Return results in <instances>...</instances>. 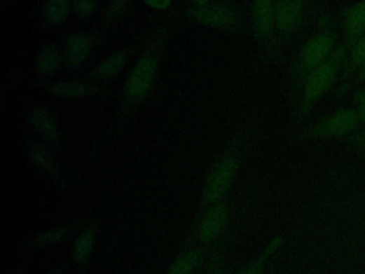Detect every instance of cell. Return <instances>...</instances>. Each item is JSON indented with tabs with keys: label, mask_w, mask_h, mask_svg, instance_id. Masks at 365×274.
<instances>
[{
	"label": "cell",
	"mask_w": 365,
	"mask_h": 274,
	"mask_svg": "<svg viewBox=\"0 0 365 274\" xmlns=\"http://www.w3.org/2000/svg\"><path fill=\"white\" fill-rule=\"evenodd\" d=\"M322 26V27L303 44L291 68V95L297 100L300 99L306 77L322 62H326L336 48V34L331 22L324 21Z\"/></svg>",
	"instance_id": "1"
},
{
	"label": "cell",
	"mask_w": 365,
	"mask_h": 274,
	"mask_svg": "<svg viewBox=\"0 0 365 274\" xmlns=\"http://www.w3.org/2000/svg\"><path fill=\"white\" fill-rule=\"evenodd\" d=\"M347 54L348 48L342 42L334 48L326 62H322L306 77L299 99V114L301 117L308 115L318 101L340 81Z\"/></svg>",
	"instance_id": "2"
},
{
	"label": "cell",
	"mask_w": 365,
	"mask_h": 274,
	"mask_svg": "<svg viewBox=\"0 0 365 274\" xmlns=\"http://www.w3.org/2000/svg\"><path fill=\"white\" fill-rule=\"evenodd\" d=\"M360 123L356 109H344L326 116L303 132L304 139H336L348 135Z\"/></svg>",
	"instance_id": "3"
},
{
	"label": "cell",
	"mask_w": 365,
	"mask_h": 274,
	"mask_svg": "<svg viewBox=\"0 0 365 274\" xmlns=\"http://www.w3.org/2000/svg\"><path fill=\"white\" fill-rule=\"evenodd\" d=\"M306 0H275V34L289 39L301 27Z\"/></svg>",
	"instance_id": "4"
},
{
	"label": "cell",
	"mask_w": 365,
	"mask_h": 274,
	"mask_svg": "<svg viewBox=\"0 0 365 274\" xmlns=\"http://www.w3.org/2000/svg\"><path fill=\"white\" fill-rule=\"evenodd\" d=\"M253 28L261 43L271 46L275 39V0H254Z\"/></svg>",
	"instance_id": "5"
},
{
	"label": "cell",
	"mask_w": 365,
	"mask_h": 274,
	"mask_svg": "<svg viewBox=\"0 0 365 274\" xmlns=\"http://www.w3.org/2000/svg\"><path fill=\"white\" fill-rule=\"evenodd\" d=\"M238 170V161L234 156H226L211 172L207 182L205 198L209 203H214L221 198L228 190Z\"/></svg>",
	"instance_id": "6"
},
{
	"label": "cell",
	"mask_w": 365,
	"mask_h": 274,
	"mask_svg": "<svg viewBox=\"0 0 365 274\" xmlns=\"http://www.w3.org/2000/svg\"><path fill=\"white\" fill-rule=\"evenodd\" d=\"M194 18L198 21L218 28H230L236 25L239 20L236 7L229 3H218L195 10Z\"/></svg>",
	"instance_id": "7"
},
{
	"label": "cell",
	"mask_w": 365,
	"mask_h": 274,
	"mask_svg": "<svg viewBox=\"0 0 365 274\" xmlns=\"http://www.w3.org/2000/svg\"><path fill=\"white\" fill-rule=\"evenodd\" d=\"M157 62L153 57L146 56L134 67L127 84L130 97H139L147 93L155 78Z\"/></svg>",
	"instance_id": "8"
},
{
	"label": "cell",
	"mask_w": 365,
	"mask_h": 274,
	"mask_svg": "<svg viewBox=\"0 0 365 274\" xmlns=\"http://www.w3.org/2000/svg\"><path fill=\"white\" fill-rule=\"evenodd\" d=\"M344 43L350 48L365 34V0H359L345 10L343 16Z\"/></svg>",
	"instance_id": "9"
},
{
	"label": "cell",
	"mask_w": 365,
	"mask_h": 274,
	"mask_svg": "<svg viewBox=\"0 0 365 274\" xmlns=\"http://www.w3.org/2000/svg\"><path fill=\"white\" fill-rule=\"evenodd\" d=\"M364 64L365 34L361 36L358 41L348 50L347 58H346L342 75H340V81H338L340 86L336 89V95L356 76L357 73L364 66Z\"/></svg>",
	"instance_id": "10"
},
{
	"label": "cell",
	"mask_w": 365,
	"mask_h": 274,
	"mask_svg": "<svg viewBox=\"0 0 365 274\" xmlns=\"http://www.w3.org/2000/svg\"><path fill=\"white\" fill-rule=\"evenodd\" d=\"M227 215L228 211L224 205H219L211 209L200 226V238L204 241H209L218 236L226 223Z\"/></svg>",
	"instance_id": "11"
},
{
	"label": "cell",
	"mask_w": 365,
	"mask_h": 274,
	"mask_svg": "<svg viewBox=\"0 0 365 274\" xmlns=\"http://www.w3.org/2000/svg\"><path fill=\"white\" fill-rule=\"evenodd\" d=\"M91 50L90 39L84 34H74L69 39L66 46V60L69 66L82 64Z\"/></svg>",
	"instance_id": "12"
},
{
	"label": "cell",
	"mask_w": 365,
	"mask_h": 274,
	"mask_svg": "<svg viewBox=\"0 0 365 274\" xmlns=\"http://www.w3.org/2000/svg\"><path fill=\"white\" fill-rule=\"evenodd\" d=\"M32 123L34 127L36 128V131L39 132L41 135H43L46 139L53 141L58 135L54 119L44 109H36L32 113Z\"/></svg>",
	"instance_id": "13"
},
{
	"label": "cell",
	"mask_w": 365,
	"mask_h": 274,
	"mask_svg": "<svg viewBox=\"0 0 365 274\" xmlns=\"http://www.w3.org/2000/svg\"><path fill=\"white\" fill-rule=\"evenodd\" d=\"M68 0H48L44 8L46 18L50 24H62L66 21L69 15Z\"/></svg>",
	"instance_id": "14"
},
{
	"label": "cell",
	"mask_w": 365,
	"mask_h": 274,
	"mask_svg": "<svg viewBox=\"0 0 365 274\" xmlns=\"http://www.w3.org/2000/svg\"><path fill=\"white\" fill-rule=\"evenodd\" d=\"M125 62H127V55L125 53L111 55L97 69L95 75L101 80H106V78L116 75L125 66Z\"/></svg>",
	"instance_id": "15"
},
{
	"label": "cell",
	"mask_w": 365,
	"mask_h": 274,
	"mask_svg": "<svg viewBox=\"0 0 365 274\" xmlns=\"http://www.w3.org/2000/svg\"><path fill=\"white\" fill-rule=\"evenodd\" d=\"M58 64H60V55L54 46H43L36 56V69L44 74L56 70Z\"/></svg>",
	"instance_id": "16"
},
{
	"label": "cell",
	"mask_w": 365,
	"mask_h": 274,
	"mask_svg": "<svg viewBox=\"0 0 365 274\" xmlns=\"http://www.w3.org/2000/svg\"><path fill=\"white\" fill-rule=\"evenodd\" d=\"M281 238L275 239L270 245H268L265 253H263L261 257L255 259L254 261L247 265V267L243 268V269L239 272V274H263V267H265L263 265H265L266 259L270 256L273 252L277 251V249L281 247Z\"/></svg>",
	"instance_id": "17"
},
{
	"label": "cell",
	"mask_w": 365,
	"mask_h": 274,
	"mask_svg": "<svg viewBox=\"0 0 365 274\" xmlns=\"http://www.w3.org/2000/svg\"><path fill=\"white\" fill-rule=\"evenodd\" d=\"M198 261V255L194 252L184 254L170 268L168 274H190L195 268Z\"/></svg>",
	"instance_id": "18"
},
{
	"label": "cell",
	"mask_w": 365,
	"mask_h": 274,
	"mask_svg": "<svg viewBox=\"0 0 365 274\" xmlns=\"http://www.w3.org/2000/svg\"><path fill=\"white\" fill-rule=\"evenodd\" d=\"M53 93L57 95H64V97H83L89 93L88 87L78 83H62L53 87Z\"/></svg>",
	"instance_id": "19"
},
{
	"label": "cell",
	"mask_w": 365,
	"mask_h": 274,
	"mask_svg": "<svg viewBox=\"0 0 365 274\" xmlns=\"http://www.w3.org/2000/svg\"><path fill=\"white\" fill-rule=\"evenodd\" d=\"M28 153H29L30 158L32 161L40 166V167L44 168V170H48L52 167V159H50V154L48 153L44 148L38 144L32 143L30 144L29 148H28Z\"/></svg>",
	"instance_id": "20"
},
{
	"label": "cell",
	"mask_w": 365,
	"mask_h": 274,
	"mask_svg": "<svg viewBox=\"0 0 365 274\" xmlns=\"http://www.w3.org/2000/svg\"><path fill=\"white\" fill-rule=\"evenodd\" d=\"M92 233H85L83 236L80 237L76 245H75V257L78 261H86L90 253L91 247H92Z\"/></svg>",
	"instance_id": "21"
},
{
	"label": "cell",
	"mask_w": 365,
	"mask_h": 274,
	"mask_svg": "<svg viewBox=\"0 0 365 274\" xmlns=\"http://www.w3.org/2000/svg\"><path fill=\"white\" fill-rule=\"evenodd\" d=\"M95 4L93 0H76L75 11L81 18H87L95 11Z\"/></svg>",
	"instance_id": "22"
},
{
	"label": "cell",
	"mask_w": 365,
	"mask_h": 274,
	"mask_svg": "<svg viewBox=\"0 0 365 274\" xmlns=\"http://www.w3.org/2000/svg\"><path fill=\"white\" fill-rule=\"evenodd\" d=\"M354 102L360 121L365 123V87H362L354 93Z\"/></svg>",
	"instance_id": "23"
},
{
	"label": "cell",
	"mask_w": 365,
	"mask_h": 274,
	"mask_svg": "<svg viewBox=\"0 0 365 274\" xmlns=\"http://www.w3.org/2000/svg\"><path fill=\"white\" fill-rule=\"evenodd\" d=\"M365 83V64L364 66L362 67V68L359 70V72L357 73L356 76L352 78V81H350V83H348L346 86L344 87V88L342 89V90L340 91V93H338V95H344L346 91L350 90V88H352V87L357 86V85L360 84H364Z\"/></svg>",
	"instance_id": "24"
},
{
	"label": "cell",
	"mask_w": 365,
	"mask_h": 274,
	"mask_svg": "<svg viewBox=\"0 0 365 274\" xmlns=\"http://www.w3.org/2000/svg\"><path fill=\"white\" fill-rule=\"evenodd\" d=\"M146 5L152 9L164 10L170 7L172 0H144Z\"/></svg>",
	"instance_id": "25"
},
{
	"label": "cell",
	"mask_w": 365,
	"mask_h": 274,
	"mask_svg": "<svg viewBox=\"0 0 365 274\" xmlns=\"http://www.w3.org/2000/svg\"><path fill=\"white\" fill-rule=\"evenodd\" d=\"M350 141H352L354 145L365 150V130H363V131L359 132L358 134H354V136H352Z\"/></svg>",
	"instance_id": "26"
},
{
	"label": "cell",
	"mask_w": 365,
	"mask_h": 274,
	"mask_svg": "<svg viewBox=\"0 0 365 274\" xmlns=\"http://www.w3.org/2000/svg\"><path fill=\"white\" fill-rule=\"evenodd\" d=\"M192 1H194V3L198 4V5H206V4H208L210 0H192Z\"/></svg>",
	"instance_id": "27"
},
{
	"label": "cell",
	"mask_w": 365,
	"mask_h": 274,
	"mask_svg": "<svg viewBox=\"0 0 365 274\" xmlns=\"http://www.w3.org/2000/svg\"><path fill=\"white\" fill-rule=\"evenodd\" d=\"M4 1H5V3H11L12 0H4Z\"/></svg>",
	"instance_id": "28"
},
{
	"label": "cell",
	"mask_w": 365,
	"mask_h": 274,
	"mask_svg": "<svg viewBox=\"0 0 365 274\" xmlns=\"http://www.w3.org/2000/svg\"><path fill=\"white\" fill-rule=\"evenodd\" d=\"M361 153L365 154V153H364V152H363V151H362V152H361Z\"/></svg>",
	"instance_id": "29"
}]
</instances>
